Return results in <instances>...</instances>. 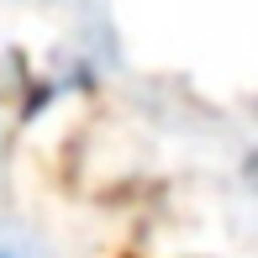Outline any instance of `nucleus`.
<instances>
[{"label": "nucleus", "mask_w": 258, "mask_h": 258, "mask_svg": "<svg viewBox=\"0 0 258 258\" xmlns=\"http://www.w3.org/2000/svg\"><path fill=\"white\" fill-rule=\"evenodd\" d=\"M0 258H16V253H0Z\"/></svg>", "instance_id": "f03ea898"}, {"label": "nucleus", "mask_w": 258, "mask_h": 258, "mask_svg": "<svg viewBox=\"0 0 258 258\" xmlns=\"http://www.w3.org/2000/svg\"><path fill=\"white\" fill-rule=\"evenodd\" d=\"M253 184H258V158H253Z\"/></svg>", "instance_id": "f257e3e1"}]
</instances>
